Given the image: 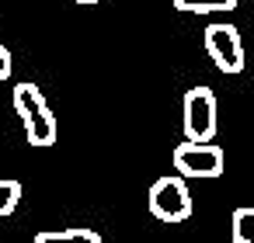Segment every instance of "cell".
Instances as JSON below:
<instances>
[{"label":"cell","instance_id":"1","mask_svg":"<svg viewBox=\"0 0 254 243\" xmlns=\"http://www.w3.org/2000/svg\"><path fill=\"white\" fill-rule=\"evenodd\" d=\"M11 101H14V115H18L21 125H25V139H28L35 149L53 146L56 136H60V125H56V115H53V108L46 104L42 91H39L35 84H18L14 94H11Z\"/></svg>","mask_w":254,"mask_h":243},{"label":"cell","instance_id":"2","mask_svg":"<svg viewBox=\"0 0 254 243\" xmlns=\"http://www.w3.org/2000/svg\"><path fill=\"white\" fill-rule=\"evenodd\" d=\"M146 205L160 222H185L191 215V194L185 177H157L150 184Z\"/></svg>","mask_w":254,"mask_h":243},{"label":"cell","instance_id":"3","mask_svg":"<svg viewBox=\"0 0 254 243\" xmlns=\"http://www.w3.org/2000/svg\"><path fill=\"white\" fill-rule=\"evenodd\" d=\"M174 170L178 177H219L226 167V156L216 143H178L174 146Z\"/></svg>","mask_w":254,"mask_h":243},{"label":"cell","instance_id":"4","mask_svg":"<svg viewBox=\"0 0 254 243\" xmlns=\"http://www.w3.org/2000/svg\"><path fill=\"white\" fill-rule=\"evenodd\" d=\"M202 42H205V52L212 59V66L219 73H240L244 70V42H240V32L233 25H209L202 32Z\"/></svg>","mask_w":254,"mask_h":243},{"label":"cell","instance_id":"5","mask_svg":"<svg viewBox=\"0 0 254 243\" xmlns=\"http://www.w3.org/2000/svg\"><path fill=\"white\" fill-rule=\"evenodd\" d=\"M216 136V94L212 87H191L185 94V139L212 143Z\"/></svg>","mask_w":254,"mask_h":243},{"label":"cell","instance_id":"6","mask_svg":"<svg viewBox=\"0 0 254 243\" xmlns=\"http://www.w3.org/2000/svg\"><path fill=\"white\" fill-rule=\"evenodd\" d=\"M32 243H105L94 229H63V233H39Z\"/></svg>","mask_w":254,"mask_h":243},{"label":"cell","instance_id":"7","mask_svg":"<svg viewBox=\"0 0 254 243\" xmlns=\"http://www.w3.org/2000/svg\"><path fill=\"white\" fill-rule=\"evenodd\" d=\"M174 11H188V14H212V11H233L237 0H171Z\"/></svg>","mask_w":254,"mask_h":243},{"label":"cell","instance_id":"8","mask_svg":"<svg viewBox=\"0 0 254 243\" xmlns=\"http://www.w3.org/2000/svg\"><path fill=\"white\" fill-rule=\"evenodd\" d=\"M233 243H254V208L240 205L233 212Z\"/></svg>","mask_w":254,"mask_h":243},{"label":"cell","instance_id":"9","mask_svg":"<svg viewBox=\"0 0 254 243\" xmlns=\"http://www.w3.org/2000/svg\"><path fill=\"white\" fill-rule=\"evenodd\" d=\"M18 201H21V181L0 177V219L11 215V212L18 208Z\"/></svg>","mask_w":254,"mask_h":243},{"label":"cell","instance_id":"10","mask_svg":"<svg viewBox=\"0 0 254 243\" xmlns=\"http://www.w3.org/2000/svg\"><path fill=\"white\" fill-rule=\"evenodd\" d=\"M11 70H14V66H11V49H7V46H0V80H7Z\"/></svg>","mask_w":254,"mask_h":243},{"label":"cell","instance_id":"11","mask_svg":"<svg viewBox=\"0 0 254 243\" xmlns=\"http://www.w3.org/2000/svg\"><path fill=\"white\" fill-rule=\"evenodd\" d=\"M77 4H87L91 7V4H101V0H77Z\"/></svg>","mask_w":254,"mask_h":243}]
</instances>
